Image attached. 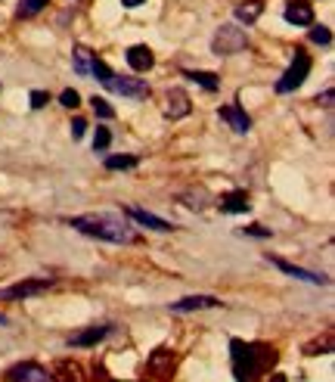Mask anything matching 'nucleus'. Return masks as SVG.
Listing matches in <instances>:
<instances>
[{"label":"nucleus","mask_w":335,"mask_h":382,"mask_svg":"<svg viewBox=\"0 0 335 382\" xmlns=\"http://www.w3.org/2000/svg\"><path fill=\"white\" fill-rule=\"evenodd\" d=\"M183 78H190L192 84H199V88H205V90H217L214 72H183Z\"/></svg>","instance_id":"6ab92c4d"},{"label":"nucleus","mask_w":335,"mask_h":382,"mask_svg":"<svg viewBox=\"0 0 335 382\" xmlns=\"http://www.w3.org/2000/svg\"><path fill=\"white\" fill-rule=\"evenodd\" d=\"M50 379H56V382H84V376H81V367L74 361H59L56 363V373L50 376Z\"/></svg>","instance_id":"f3484780"},{"label":"nucleus","mask_w":335,"mask_h":382,"mask_svg":"<svg viewBox=\"0 0 335 382\" xmlns=\"http://www.w3.org/2000/svg\"><path fill=\"white\" fill-rule=\"evenodd\" d=\"M68 227H74L78 233L103 243H136V230L128 224L124 214H112V212H99V214H78L68 221Z\"/></svg>","instance_id":"f257e3e1"},{"label":"nucleus","mask_w":335,"mask_h":382,"mask_svg":"<svg viewBox=\"0 0 335 382\" xmlns=\"http://www.w3.org/2000/svg\"><path fill=\"white\" fill-rule=\"evenodd\" d=\"M307 75H310V57L304 50H295L292 66L285 69V75L276 81V94H292V90H298Z\"/></svg>","instance_id":"20e7f679"},{"label":"nucleus","mask_w":335,"mask_h":382,"mask_svg":"<svg viewBox=\"0 0 335 382\" xmlns=\"http://www.w3.org/2000/svg\"><path fill=\"white\" fill-rule=\"evenodd\" d=\"M140 3H146V0H121V7H128V10H136Z\"/></svg>","instance_id":"7c9ffc66"},{"label":"nucleus","mask_w":335,"mask_h":382,"mask_svg":"<svg viewBox=\"0 0 335 382\" xmlns=\"http://www.w3.org/2000/svg\"><path fill=\"white\" fill-rule=\"evenodd\" d=\"M124 59H128V66H130L134 72H149V69L155 66V57H152V50H149L146 44H134V47H128Z\"/></svg>","instance_id":"ddd939ff"},{"label":"nucleus","mask_w":335,"mask_h":382,"mask_svg":"<svg viewBox=\"0 0 335 382\" xmlns=\"http://www.w3.org/2000/svg\"><path fill=\"white\" fill-rule=\"evenodd\" d=\"M221 212H227V214H245L248 208H252V202H248V193L245 190H233V193H227V196H221Z\"/></svg>","instance_id":"dca6fc26"},{"label":"nucleus","mask_w":335,"mask_h":382,"mask_svg":"<svg viewBox=\"0 0 335 382\" xmlns=\"http://www.w3.org/2000/svg\"><path fill=\"white\" fill-rule=\"evenodd\" d=\"M10 382H50V373L34 361H25L10 370Z\"/></svg>","instance_id":"9b49d317"},{"label":"nucleus","mask_w":335,"mask_h":382,"mask_svg":"<svg viewBox=\"0 0 335 382\" xmlns=\"http://www.w3.org/2000/svg\"><path fill=\"white\" fill-rule=\"evenodd\" d=\"M245 47H248V34L242 32L239 26H233V22L221 26L214 32V38H211V50H214L217 57H233V53H242Z\"/></svg>","instance_id":"7ed1b4c3"},{"label":"nucleus","mask_w":335,"mask_h":382,"mask_svg":"<svg viewBox=\"0 0 335 382\" xmlns=\"http://www.w3.org/2000/svg\"><path fill=\"white\" fill-rule=\"evenodd\" d=\"M221 119L227 121V125L233 128L236 134H248V131H252V119L245 115V109H242L239 103H230V106H221Z\"/></svg>","instance_id":"f8f14e48"},{"label":"nucleus","mask_w":335,"mask_h":382,"mask_svg":"<svg viewBox=\"0 0 335 382\" xmlns=\"http://www.w3.org/2000/svg\"><path fill=\"white\" fill-rule=\"evenodd\" d=\"M310 41L314 44H332V32L326 26H316V28H310Z\"/></svg>","instance_id":"393cba45"},{"label":"nucleus","mask_w":335,"mask_h":382,"mask_svg":"<svg viewBox=\"0 0 335 382\" xmlns=\"http://www.w3.org/2000/svg\"><path fill=\"white\" fill-rule=\"evenodd\" d=\"M332 97L335 94H332V88H329V90H323V97H316V103L323 100V106H332Z\"/></svg>","instance_id":"c756f323"},{"label":"nucleus","mask_w":335,"mask_h":382,"mask_svg":"<svg viewBox=\"0 0 335 382\" xmlns=\"http://www.w3.org/2000/svg\"><path fill=\"white\" fill-rule=\"evenodd\" d=\"M283 19L298 28L314 26V3H310V0H289L283 10Z\"/></svg>","instance_id":"0eeeda50"},{"label":"nucleus","mask_w":335,"mask_h":382,"mask_svg":"<svg viewBox=\"0 0 335 382\" xmlns=\"http://www.w3.org/2000/svg\"><path fill=\"white\" fill-rule=\"evenodd\" d=\"M245 237H258V239H267L270 237V230H267V227H261V224H252V227H245Z\"/></svg>","instance_id":"cd10ccee"},{"label":"nucleus","mask_w":335,"mask_h":382,"mask_svg":"<svg viewBox=\"0 0 335 382\" xmlns=\"http://www.w3.org/2000/svg\"><path fill=\"white\" fill-rule=\"evenodd\" d=\"M50 0H22L19 3V19H34L37 13H43L47 10Z\"/></svg>","instance_id":"aec40b11"},{"label":"nucleus","mask_w":335,"mask_h":382,"mask_svg":"<svg viewBox=\"0 0 335 382\" xmlns=\"http://www.w3.org/2000/svg\"><path fill=\"white\" fill-rule=\"evenodd\" d=\"M124 218L136 221V224H140V227H149V230H159V233H168V230H177V224H171V221L159 218V214L146 212V208H136V205L124 208Z\"/></svg>","instance_id":"6e6552de"},{"label":"nucleus","mask_w":335,"mask_h":382,"mask_svg":"<svg viewBox=\"0 0 335 382\" xmlns=\"http://www.w3.org/2000/svg\"><path fill=\"white\" fill-rule=\"evenodd\" d=\"M59 103H62L65 109H78V106H81L78 90H62V94H59Z\"/></svg>","instance_id":"a878e982"},{"label":"nucleus","mask_w":335,"mask_h":382,"mask_svg":"<svg viewBox=\"0 0 335 382\" xmlns=\"http://www.w3.org/2000/svg\"><path fill=\"white\" fill-rule=\"evenodd\" d=\"M136 165H140L136 156H109L105 159V168L109 171H128V168H136Z\"/></svg>","instance_id":"4be33fe9"},{"label":"nucleus","mask_w":335,"mask_h":382,"mask_svg":"<svg viewBox=\"0 0 335 382\" xmlns=\"http://www.w3.org/2000/svg\"><path fill=\"white\" fill-rule=\"evenodd\" d=\"M105 90L121 94V97H130V100H146V97L152 94V88H149L143 78H118V75H112V81H109V88H105Z\"/></svg>","instance_id":"39448f33"},{"label":"nucleus","mask_w":335,"mask_h":382,"mask_svg":"<svg viewBox=\"0 0 335 382\" xmlns=\"http://www.w3.org/2000/svg\"><path fill=\"white\" fill-rule=\"evenodd\" d=\"M28 100H31V109H43L50 103V94H47V90H31Z\"/></svg>","instance_id":"bb28decb"},{"label":"nucleus","mask_w":335,"mask_h":382,"mask_svg":"<svg viewBox=\"0 0 335 382\" xmlns=\"http://www.w3.org/2000/svg\"><path fill=\"white\" fill-rule=\"evenodd\" d=\"M261 13H264V3H261V0H245V3H239V7H236V19L245 22V26L258 22Z\"/></svg>","instance_id":"a211bd4d"},{"label":"nucleus","mask_w":335,"mask_h":382,"mask_svg":"<svg viewBox=\"0 0 335 382\" xmlns=\"http://www.w3.org/2000/svg\"><path fill=\"white\" fill-rule=\"evenodd\" d=\"M74 72L78 75H90V63H93V53L87 50V47H74Z\"/></svg>","instance_id":"412c9836"},{"label":"nucleus","mask_w":335,"mask_h":382,"mask_svg":"<svg viewBox=\"0 0 335 382\" xmlns=\"http://www.w3.org/2000/svg\"><path fill=\"white\" fill-rule=\"evenodd\" d=\"M109 143H112L109 128L97 125V134H93V152H105V150H109Z\"/></svg>","instance_id":"5701e85b"},{"label":"nucleus","mask_w":335,"mask_h":382,"mask_svg":"<svg viewBox=\"0 0 335 382\" xmlns=\"http://www.w3.org/2000/svg\"><path fill=\"white\" fill-rule=\"evenodd\" d=\"M47 286H53V280H47V277H41V280H25V283H16V286L3 289V292H0V299H3V301H12V299H31V295L43 292Z\"/></svg>","instance_id":"1a4fd4ad"},{"label":"nucleus","mask_w":335,"mask_h":382,"mask_svg":"<svg viewBox=\"0 0 335 382\" xmlns=\"http://www.w3.org/2000/svg\"><path fill=\"white\" fill-rule=\"evenodd\" d=\"M90 106H93V112H97L103 121L115 119V109H112V106H109V100H103V97H93V100H90Z\"/></svg>","instance_id":"b1692460"},{"label":"nucleus","mask_w":335,"mask_h":382,"mask_svg":"<svg viewBox=\"0 0 335 382\" xmlns=\"http://www.w3.org/2000/svg\"><path fill=\"white\" fill-rule=\"evenodd\" d=\"M267 261H270L273 268H279V270H283V274H289L292 280L310 283V286H329V277H323V274H314V270L295 268V264H292V261H283V258H273V255H267Z\"/></svg>","instance_id":"423d86ee"},{"label":"nucleus","mask_w":335,"mask_h":382,"mask_svg":"<svg viewBox=\"0 0 335 382\" xmlns=\"http://www.w3.org/2000/svg\"><path fill=\"white\" fill-rule=\"evenodd\" d=\"M221 301L214 295H190V299H180L171 301V311L174 314H186V311H205V308H217Z\"/></svg>","instance_id":"4468645a"},{"label":"nucleus","mask_w":335,"mask_h":382,"mask_svg":"<svg viewBox=\"0 0 335 382\" xmlns=\"http://www.w3.org/2000/svg\"><path fill=\"white\" fill-rule=\"evenodd\" d=\"M230 351H233L236 382H254V376L261 373V367H264V363L276 361V354H273V351H264L261 345L242 342V339H233V342H230Z\"/></svg>","instance_id":"f03ea898"},{"label":"nucleus","mask_w":335,"mask_h":382,"mask_svg":"<svg viewBox=\"0 0 335 382\" xmlns=\"http://www.w3.org/2000/svg\"><path fill=\"white\" fill-rule=\"evenodd\" d=\"M270 382H285V376H279V373H276V376H270Z\"/></svg>","instance_id":"2f4dec72"},{"label":"nucleus","mask_w":335,"mask_h":382,"mask_svg":"<svg viewBox=\"0 0 335 382\" xmlns=\"http://www.w3.org/2000/svg\"><path fill=\"white\" fill-rule=\"evenodd\" d=\"M168 106H165V115L171 121H177V119H186L190 115V109H192V103H190V97H186V90H180V88H171L168 90Z\"/></svg>","instance_id":"9d476101"},{"label":"nucleus","mask_w":335,"mask_h":382,"mask_svg":"<svg viewBox=\"0 0 335 382\" xmlns=\"http://www.w3.org/2000/svg\"><path fill=\"white\" fill-rule=\"evenodd\" d=\"M84 131H87V121H84V119H74V121H72V137L81 140V137H84Z\"/></svg>","instance_id":"c85d7f7f"},{"label":"nucleus","mask_w":335,"mask_h":382,"mask_svg":"<svg viewBox=\"0 0 335 382\" xmlns=\"http://www.w3.org/2000/svg\"><path fill=\"white\" fill-rule=\"evenodd\" d=\"M109 332H112V326H87L84 332H78V336L68 339V348H90V345L103 342Z\"/></svg>","instance_id":"2eb2a0df"}]
</instances>
